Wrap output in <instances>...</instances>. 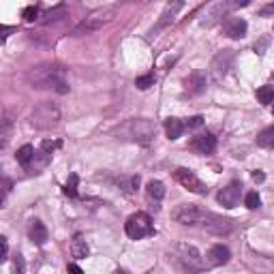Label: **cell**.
<instances>
[{"mask_svg": "<svg viewBox=\"0 0 274 274\" xmlns=\"http://www.w3.org/2000/svg\"><path fill=\"white\" fill-rule=\"evenodd\" d=\"M41 148L47 152V155H52L56 148H60V141H58V139H54V141H52V139H45L43 144H41Z\"/></svg>", "mask_w": 274, "mask_h": 274, "instance_id": "obj_29", "label": "cell"}, {"mask_svg": "<svg viewBox=\"0 0 274 274\" xmlns=\"http://www.w3.org/2000/svg\"><path fill=\"white\" fill-rule=\"evenodd\" d=\"M63 17H67V7H56V9H52V11H47L43 15V22L52 24V22H58V19H63Z\"/></svg>", "mask_w": 274, "mask_h": 274, "instance_id": "obj_24", "label": "cell"}, {"mask_svg": "<svg viewBox=\"0 0 274 274\" xmlns=\"http://www.w3.org/2000/svg\"><path fill=\"white\" fill-rule=\"evenodd\" d=\"M272 114H274V101H272Z\"/></svg>", "mask_w": 274, "mask_h": 274, "instance_id": "obj_38", "label": "cell"}, {"mask_svg": "<svg viewBox=\"0 0 274 274\" xmlns=\"http://www.w3.org/2000/svg\"><path fill=\"white\" fill-rule=\"evenodd\" d=\"M0 247H3L0 249V263H3V261H7V255H9V242H7L5 236L0 238Z\"/></svg>", "mask_w": 274, "mask_h": 274, "instance_id": "obj_30", "label": "cell"}, {"mask_svg": "<svg viewBox=\"0 0 274 274\" xmlns=\"http://www.w3.org/2000/svg\"><path fill=\"white\" fill-rule=\"evenodd\" d=\"M125 231L131 240H141L146 236H152V233H155V227H152V219L146 215V212H135V215H131L127 219Z\"/></svg>", "mask_w": 274, "mask_h": 274, "instance_id": "obj_6", "label": "cell"}, {"mask_svg": "<svg viewBox=\"0 0 274 274\" xmlns=\"http://www.w3.org/2000/svg\"><path fill=\"white\" fill-rule=\"evenodd\" d=\"M257 99L261 105H270L274 101V86H261L257 90Z\"/></svg>", "mask_w": 274, "mask_h": 274, "instance_id": "obj_23", "label": "cell"}, {"mask_svg": "<svg viewBox=\"0 0 274 274\" xmlns=\"http://www.w3.org/2000/svg\"><path fill=\"white\" fill-rule=\"evenodd\" d=\"M28 236H30V240L35 242L37 247H43L45 242H47V227L43 225L39 219H35V221H30V227H28Z\"/></svg>", "mask_w": 274, "mask_h": 274, "instance_id": "obj_17", "label": "cell"}, {"mask_svg": "<svg viewBox=\"0 0 274 274\" xmlns=\"http://www.w3.org/2000/svg\"><path fill=\"white\" fill-rule=\"evenodd\" d=\"M77 182H79L77 174H71L69 180H67V185H65V195H69V197H77Z\"/></svg>", "mask_w": 274, "mask_h": 274, "instance_id": "obj_25", "label": "cell"}, {"mask_svg": "<svg viewBox=\"0 0 274 274\" xmlns=\"http://www.w3.org/2000/svg\"><path fill=\"white\" fill-rule=\"evenodd\" d=\"M182 9H185V0H169V3L165 5V9H163V13H161V19H159V24H157V28H155V33L167 28L169 24H174L176 17H178V13L182 11Z\"/></svg>", "mask_w": 274, "mask_h": 274, "instance_id": "obj_11", "label": "cell"}, {"mask_svg": "<svg viewBox=\"0 0 274 274\" xmlns=\"http://www.w3.org/2000/svg\"><path fill=\"white\" fill-rule=\"evenodd\" d=\"M268 43H270V39H268V37H263L259 43H255V52H257V54H263V49L268 47Z\"/></svg>", "mask_w": 274, "mask_h": 274, "instance_id": "obj_32", "label": "cell"}, {"mask_svg": "<svg viewBox=\"0 0 274 274\" xmlns=\"http://www.w3.org/2000/svg\"><path fill=\"white\" fill-rule=\"evenodd\" d=\"M171 261L176 263L180 270H201L204 268V259H201L199 251L193 247V245H185V242H180V245L174 247L171 251Z\"/></svg>", "mask_w": 274, "mask_h": 274, "instance_id": "obj_4", "label": "cell"}, {"mask_svg": "<svg viewBox=\"0 0 274 274\" xmlns=\"http://www.w3.org/2000/svg\"><path fill=\"white\" fill-rule=\"evenodd\" d=\"M88 253H90V249L86 245V240L77 233V236L73 238V242H71V255H73L75 259H86Z\"/></svg>", "mask_w": 274, "mask_h": 274, "instance_id": "obj_18", "label": "cell"}, {"mask_svg": "<svg viewBox=\"0 0 274 274\" xmlns=\"http://www.w3.org/2000/svg\"><path fill=\"white\" fill-rule=\"evenodd\" d=\"M191 150H195L197 155H210V152H215L217 148V137L212 133H201V135H195L191 139Z\"/></svg>", "mask_w": 274, "mask_h": 274, "instance_id": "obj_13", "label": "cell"}, {"mask_svg": "<svg viewBox=\"0 0 274 274\" xmlns=\"http://www.w3.org/2000/svg\"><path fill=\"white\" fill-rule=\"evenodd\" d=\"M206 84H208V79L204 73H199V71H195V73H191L187 79H185V88H187V93L193 95V97H197L201 95L206 90Z\"/></svg>", "mask_w": 274, "mask_h": 274, "instance_id": "obj_15", "label": "cell"}, {"mask_svg": "<svg viewBox=\"0 0 274 274\" xmlns=\"http://www.w3.org/2000/svg\"><path fill=\"white\" fill-rule=\"evenodd\" d=\"M67 270H69V272H75V274H82V268H79L77 263H69Z\"/></svg>", "mask_w": 274, "mask_h": 274, "instance_id": "obj_34", "label": "cell"}, {"mask_svg": "<svg viewBox=\"0 0 274 274\" xmlns=\"http://www.w3.org/2000/svg\"><path fill=\"white\" fill-rule=\"evenodd\" d=\"M255 141H257V146H259V148L272 150V148H274V127H266L263 131H259Z\"/></svg>", "mask_w": 274, "mask_h": 274, "instance_id": "obj_19", "label": "cell"}, {"mask_svg": "<svg viewBox=\"0 0 274 274\" xmlns=\"http://www.w3.org/2000/svg\"><path fill=\"white\" fill-rule=\"evenodd\" d=\"M208 217V210L199 208L195 204H180L178 208H174V212H171V219H174L176 223H180V225H201V223L206 221Z\"/></svg>", "mask_w": 274, "mask_h": 274, "instance_id": "obj_7", "label": "cell"}, {"mask_svg": "<svg viewBox=\"0 0 274 274\" xmlns=\"http://www.w3.org/2000/svg\"><path fill=\"white\" fill-rule=\"evenodd\" d=\"M233 5L236 7H247V5H251V0H233Z\"/></svg>", "mask_w": 274, "mask_h": 274, "instance_id": "obj_37", "label": "cell"}, {"mask_svg": "<svg viewBox=\"0 0 274 274\" xmlns=\"http://www.w3.org/2000/svg\"><path fill=\"white\" fill-rule=\"evenodd\" d=\"M240 197H242V185L240 182H231V185H227L225 189L219 191V204L223 208H236L240 204Z\"/></svg>", "mask_w": 274, "mask_h": 274, "instance_id": "obj_10", "label": "cell"}, {"mask_svg": "<svg viewBox=\"0 0 274 274\" xmlns=\"http://www.w3.org/2000/svg\"><path fill=\"white\" fill-rule=\"evenodd\" d=\"M231 257V253L227 247H223V245H215L210 251H208V255H206V261H208V266H223V263H227Z\"/></svg>", "mask_w": 274, "mask_h": 274, "instance_id": "obj_16", "label": "cell"}, {"mask_svg": "<svg viewBox=\"0 0 274 274\" xmlns=\"http://www.w3.org/2000/svg\"><path fill=\"white\" fill-rule=\"evenodd\" d=\"M65 73L67 71L60 65L47 63V65L33 67L26 73V79H28V84L33 88H54L56 93L67 95L69 93V84L65 79Z\"/></svg>", "mask_w": 274, "mask_h": 274, "instance_id": "obj_1", "label": "cell"}, {"mask_svg": "<svg viewBox=\"0 0 274 274\" xmlns=\"http://www.w3.org/2000/svg\"><path fill=\"white\" fill-rule=\"evenodd\" d=\"M116 135L123 141H133V144H144L146 146L155 139L157 129L146 118H133V120H127L123 127H118Z\"/></svg>", "mask_w": 274, "mask_h": 274, "instance_id": "obj_2", "label": "cell"}, {"mask_svg": "<svg viewBox=\"0 0 274 274\" xmlns=\"http://www.w3.org/2000/svg\"><path fill=\"white\" fill-rule=\"evenodd\" d=\"M253 180H255V182H263V180H266V174H263V171H253Z\"/></svg>", "mask_w": 274, "mask_h": 274, "instance_id": "obj_33", "label": "cell"}, {"mask_svg": "<svg viewBox=\"0 0 274 274\" xmlns=\"http://www.w3.org/2000/svg\"><path fill=\"white\" fill-rule=\"evenodd\" d=\"M174 178H176L178 185H182V187H185L187 191H191V193H197V195H206V193H208V187L195 174H193L191 169H187V167H178L174 171Z\"/></svg>", "mask_w": 274, "mask_h": 274, "instance_id": "obj_9", "label": "cell"}, {"mask_svg": "<svg viewBox=\"0 0 274 274\" xmlns=\"http://www.w3.org/2000/svg\"><path fill=\"white\" fill-rule=\"evenodd\" d=\"M116 15V7H105V9H99V11L90 13L86 19H82L75 30H73V37H86V35H93L97 30H101L105 24H109Z\"/></svg>", "mask_w": 274, "mask_h": 274, "instance_id": "obj_3", "label": "cell"}, {"mask_svg": "<svg viewBox=\"0 0 274 274\" xmlns=\"http://www.w3.org/2000/svg\"><path fill=\"white\" fill-rule=\"evenodd\" d=\"M146 191H148V195L152 199H157V201L165 197V185H163V182H159V180H150Z\"/></svg>", "mask_w": 274, "mask_h": 274, "instance_id": "obj_22", "label": "cell"}, {"mask_svg": "<svg viewBox=\"0 0 274 274\" xmlns=\"http://www.w3.org/2000/svg\"><path fill=\"white\" fill-rule=\"evenodd\" d=\"M60 123V109L52 101H45V103H39L33 114H30V125L35 129H52Z\"/></svg>", "mask_w": 274, "mask_h": 274, "instance_id": "obj_5", "label": "cell"}, {"mask_svg": "<svg viewBox=\"0 0 274 274\" xmlns=\"http://www.w3.org/2000/svg\"><path fill=\"white\" fill-rule=\"evenodd\" d=\"M204 225V229L212 231V233H229L233 229V221L231 219H225V217H221V215H215V212H208V217L206 221L201 223Z\"/></svg>", "mask_w": 274, "mask_h": 274, "instance_id": "obj_12", "label": "cell"}, {"mask_svg": "<svg viewBox=\"0 0 274 274\" xmlns=\"http://www.w3.org/2000/svg\"><path fill=\"white\" fill-rule=\"evenodd\" d=\"M274 13V5H270V7H266V9H261L259 11V15H272Z\"/></svg>", "mask_w": 274, "mask_h": 274, "instance_id": "obj_35", "label": "cell"}, {"mask_svg": "<svg viewBox=\"0 0 274 274\" xmlns=\"http://www.w3.org/2000/svg\"><path fill=\"white\" fill-rule=\"evenodd\" d=\"M152 84H155V77H152V75H139V77L135 79V86H137L139 90H146V88H150Z\"/></svg>", "mask_w": 274, "mask_h": 274, "instance_id": "obj_27", "label": "cell"}, {"mask_svg": "<svg viewBox=\"0 0 274 274\" xmlns=\"http://www.w3.org/2000/svg\"><path fill=\"white\" fill-rule=\"evenodd\" d=\"M165 131H167L169 139H178L182 133H185V125H182L178 118H167L165 120Z\"/></svg>", "mask_w": 274, "mask_h": 274, "instance_id": "obj_20", "label": "cell"}, {"mask_svg": "<svg viewBox=\"0 0 274 274\" xmlns=\"http://www.w3.org/2000/svg\"><path fill=\"white\" fill-rule=\"evenodd\" d=\"M15 159H17V163L19 165H24V167H28L30 163H33V159H35V148L30 146V144H26V146H22L17 150V155H15Z\"/></svg>", "mask_w": 274, "mask_h": 274, "instance_id": "obj_21", "label": "cell"}, {"mask_svg": "<svg viewBox=\"0 0 274 274\" xmlns=\"http://www.w3.org/2000/svg\"><path fill=\"white\" fill-rule=\"evenodd\" d=\"M15 268H17V272H24V261H22V257H19V255L15 259Z\"/></svg>", "mask_w": 274, "mask_h": 274, "instance_id": "obj_36", "label": "cell"}, {"mask_svg": "<svg viewBox=\"0 0 274 274\" xmlns=\"http://www.w3.org/2000/svg\"><path fill=\"white\" fill-rule=\"evenodd\" d=\"M231 63H233V49H221V52L212 58V63H210V79L215 84L223 82V79L227 77L229 73V69H231Z\"/></svg>", "mask_w": 274, "mask_h": 274, "instance_id": "obj_8", "label": "cell"}, {"mask_svg": "<svg viewBox=\"0 0 274 274\" xmlns=\"http://www.w3.org/2000/svg\"><path fill=\"white\" fill-rule=\"evenodd\" d=\"M247 30H249V24L242 17H227L223 22V33L229 39H242L247 35Z\"/></svg>", "mask_w": 274, "mask_h": 274, "instance_id": "obj_14", "label": "cell"}, {"mask_svg": "<svg viewBox=\"0 0 274 274\" xmlns=\"http://www.w3.org/2000/svg\"><path fill=\"white\" fill-rule=\"evenodd\" d=\"M187 127H189V129H199V127H204V118H201V116H193V118H189Z\"/></svg>", "mask_w": 274, "mask_h": 274, "instance_id": "obj_31", "label": "cell"}, {"mask_svg": "<svg viewBox=\"0 0 274 274\" xmlns=\"http://www.w3.org/2000/svg\"><path fill=\"white\" fill-rule=\"evenodd\" d=\"M245 206H247L249 210H255V208L261 206V199H259V195H257V191L247 193V195H245Z\"/></svg>", "mask_w": 274, "mask_h": 274, "instance_id": "obj_26", "label": "cell"}, {"mask_svg": "<svg viewBox=\"0 0 274 274\" xmlns=\"http://www.w3.org/2000/svg\"><path fill=\"white\" fill-rule=\"evenodd\" d=\"M22 17L26 19V22H35V19L39 17V9H37V7H26L24 13H22Z\"/></svg>", "mask_w": 274, "mask_h": 274, "instance_id": "obj_28", "label": "cell"}, {"mask_svg": "<svg viewBox=\"0 0 274 274\" xmlns=\"http://www.w3.org/2000/svg\"><path fill=\"white\" fill-rule=\"evenodd\" d=\"M272 79H274V73H272Z\"/></svg>", "mask_w": 274, "mask_h": 274, "instance_id": "obj_39", "label": "cell"}]
</instances>
